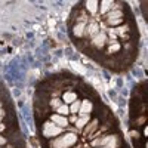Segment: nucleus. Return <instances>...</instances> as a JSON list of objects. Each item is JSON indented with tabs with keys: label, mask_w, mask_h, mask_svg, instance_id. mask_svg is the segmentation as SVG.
<instances>
[{
	"label": "nucleus",
	"mask_w": 148,
	"mask_h": 148,
	"mask_svg": "<svg viewBox=\"0 0 148 148\" xmlns=\"http://www.w3.org/2000/svg\"><path fill=\"white\" fill-rule=\"evenodd\" d=\"M77 142V135L74 133H67L61 138H56L51 142L52 148H70L71 145H74Z\"/></svg>",
	"instance_id": "nucleus-1"
},
{
	"label": "nucleus",
	"mask_w": 148,
	"mask_h": 148,
	"mask_svg": "<svg viewBox=\"0 0 148 148\" xmlns=\"http://www.w3.org/2000/svg\"><path fill=\"white\" fill-rule=\"evenodd\" d=\"M62 127H59V126H56L55 123H52V121H47V123H45L43 125V136L45 138H52V136H58L59 133H62Z\"/></svg>",
	"instance_id": "nucleus-2"
},
{
	"label": "nucleus",
	"mask_w": 148,
	"mask_h": 148,
	"mask_svg": "<svg viewBox=\"0 0 148 148\" xmlns=\"http://www.w3.org/2000/svg\"><path fill=\"white\" fill-rule=\"evenodd\" d=\"M51 120H52V123H55V125L59 126V127H65V126L68 125V120H67L65 117H62V116H59V114L52 116Z\"/></svg>",
	"instance_id": "nucleus-3"
},
{
	"label": "nucleus",
	"mask_w": 148,
	"mask_h": 148,
	"mask_svg": "<svg viewBox=\"0 0 148 148\" xmlns=\"http://www.w3.org/2000/svg\"><path fill=\"white\" fill-rule=\"evenodd\" d=\"M114 5H116L114 2H101V3H99V8H101L99 12H101L102 15H104V14H108V12L111 10L110 8H113Z\"/></svg>",
	"instance_id": "nucleus-4"
},
{
	"label": "nucleus",
	"mask_w": 148,
	"mask_h": 148,
	"mask_svg": "<svg viewBox=\"0 0 148 148\" xmlns=\"http://www.w3.org/2000/svg\"><path fill=\"white\" fill-rule=\"evenodd\" d=\"M84 6L88 8V12H89V14L95 15L96 12H98V6H99V3H98V2H86Z\"/></svg>",
	"instance_id": "nucleus-5"
},
{
	"label": "nucleus",
	"mask_w": 148,
	"mask_h": 148,
	"mask_svg": "<svg viewBox=\"0 0 148 148\" xmlns=\"http://www.w3.org/2000/svg\"><path fill=\"white\" fill-rule=\"evenodd\" d=\"M80 113L82 114H88V113H90L92 111V104L89 102V101H84L83 104H80Z\"/></svg>",
	"instance_id": "nucleus-6"
},
{
	"label": "nucleus",
	"mask_w": 148,
	"mask_h": 148,
	"mask_svg": "<svg viewBox=\"0 0 148 148\" xmlns=\"http://www.w3.org/2000/svg\"><path fill=\"white\" fill-rule=\"evenodd\" d=\"M77 99V95L74 93V92H65L64 93V102L65 104H71Z\"/></svg>",
	"instance_id": "nucleus-7"
},
{
	"label": "nucleus",
	"mask_w": 148,
	"mask_h": 148,
	"mask_svg": "<svg viewBox=\"0 0 148 148\" xmlns=\"http://www.w3.org/2000/svg\"><path fill=\"white\" fill-rule=\"evenodd\" d=\"M88 121H89V116H88V114H83V116L77 120V127H79V129H80V127H84V125H86Z\"/></svg>",
	"instance_id": "nucleus-8"
},
{
	"label": "nucleus",
	"mask_w": 148,
	"mask_h": 148,
	"mask_svg": "<svg viewBox=\"0 0 148 148\" xmlns=\"http://www.w3.org/2000/svg\"><path fill=\"white\" fill-rule=\"evenodd\" d=\"M56 111H58V113L59 114H68V105H59L58 108H56Z\"/></svg>",
	"instance_id": "nucleus-9"
},
{
	"label": "nucleus",
	"mask_w": 148,
	"mask_h": 148,
	"mask_svg": "<svg viewBox=\"0 0 148 148\" xmlns=\"http://www.w3.org/2000/svg\"><path fill=\"white\" fill-rule=\"evenodd\" d=\"M79 110H80V102L79 101H74L73 105H71V108H70V111H71V113H77Z\"/></svg>",
	"instance_id": "nucleus-10"
},
{
	"label": "nucleus",
	"mask_w": 148,
	"mask_h": 148,
	"mask_svg": "<svg viewBox=\"0 0 148 148\" xmlns=\"http://www.w3.org/2000/svg\"><path fill=\"white\" fill-rule=\"evenodd\" d=\"M51 105H52V107H56V108H58V107L61 105V102H59V99H52V101H51Z\"/></svg>",
	"instance_id": "nucleus-11"
},
{
	"label": "nucleus",
	"mask_w": 148,
	"mask_h": 148,
	"mask_svg": "<svg viewBox=\"0 0 148 148\" xmlns=\"http://www.w3.org/2000/svg\"><path fill=\"white\" fill-rule=\"evenodd\" d=\"M3 144H6V139L3 136H0V145H3Z\"/></svg>",
	"instance_id": "nucleus-12"
},
{
	"label": "nucleus",
	"mask_w": 148,
	"mask_h": 148,
	"mask_svg": "<svg viewBox=\"0 0 148 148\" xmlns=\"http://www.w3.org/2000/svg\"><path fill=\"white\" fill-rule=\"evenodd\" d=\"M5 130V125H2V123H0V132H3Z\"/></svg>",
	"instance_id": "nucleus-13"
},
{
	"label": "nucleus",
	"mask_w": 148,
	"mask_h": 148,
	"mask_svg": "<svg viewBox=\"0 0 148 148\" xmlns=\"http://www.w3.org/2000/svg\"><path fill=\"white\" fill-rule=\"evenodd\" d=\"M98 148H107V147H98Z\"/></svg>",
	"instance_id": "nucleus-14"
}]
</instances>
